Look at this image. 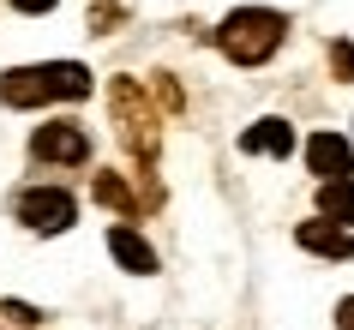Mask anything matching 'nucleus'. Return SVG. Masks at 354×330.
<instances>
[{
	"label": "nucleus",
	"instance_id": "6",
	"mask_svg": "<svg viewBox=\"0 0 354 330\" xmlns=\"http://www.w3.org/2000/svg\"><path fill=\"white\" fill-rule=\"evenodd\" d=\"M306 163H313L318 181H342V174H354V145L342 132H313L306 138Z\"/></svg>",
	"mask_w": 354,
	"mask_h": 330
},
{
	"label": "nucleus",
	"instance_id": "16",
	"mask_svg": "<svg viewBox=\"0 0 354 330\" xmlns=\"http://www.w3.org/2000/svg\"><path fill=\"white\" fill-rule=\"evenodd\" d=\"M24 330H30V324H24Z\"/></svg>",
	"mask_w": 354,
	"mask_h": 330
},
{
	"label": "nucleus",
	"instance_id": "12",
	"mask_svg": "<svg viewBox=\"0 0 354 330\" xmlns=\"http://www.w3.org/2000/svg\"><path fill=\"white\" fill-rule=\"evenodd\" d=\"M330 66H336V78H354V48H348V42H336V48H330Z\"/></svg>",
	"mask_w": 354,
	"mask_h": 330
},
{
	"label": "nucleus",
	"instance_id": "7",
	"mask_svg": "<svg viewBox=\"0 0 354 330\" xmlns=\"http://www.w3.org/2000/svg\"><path fill=\"white\" fill-rule=\"evenodd\" d=\"M295 240L318 258H354V228H342V222H300Z\"/></svg>",
	"mask_w": 354,
	"mask_h": 330
},
{
	"label": "nucleus",
	"instance_id": "8",
	"mask_svg": "<svg viewBox=\"0 0 354 330\" xmlns=\"http://www.w3.org/2000/svg\"><path fill=\"white\" fill-rule=\"evenodd\" d=\"M241 150L246 156H288L295 150V132H288V120H259V127L241 132Z\"/></svg>",
	"mask_w": 354,
	"mask_h": 330
},
{
	"label": "nucleus",
	"instance_id": "15",
	"mask_svg": "<svg viewBox=\"0 0 354 330\" xmlns=\"http://www.w3.org/2000/svg\"><path fill=\"white\" fill-rule=\"evenodd\" d=\"M12 6H19V12H55L60 0H12Z\"/></svg>",
	"mask_w": 354,
	"mask_h": 330
},
{
	"label": "nucleus",
	"instance_id": "1",
	"mask_svg": "<svg viewBox=\"0 0 354 330\" xmlns=\"http://www.w3.org/2000/svg\"><path fill=\"white\" fill-rule=\"evenodd\" d=\"M78 96H91V73L78 60H48V66H12V73H0V102L6 109L78 102Z\"/></svg>",
	"mask_w": 354,
	"mask_h": 330
},
{
	"label": "nucleus",
	"instance_id": "11",
	"mask_svg": "<svg viewBox=\"0 0 354 330\" xmlns=\"http://www.w3.org/2000/svg\"><path fill=\"white\" fill-rule=\"evenodd\" d=\"M96 199L109 204V210H120V217H138V199L127 192V181H120V174H96Z\"/></svg>",
	"mask_w": 354,
	"mask_h": 330
},
{
	"label": "nucleus",
	"instance_id": "5",
	"mask_svg": "<svg viewBox=\"0 0 354 330\" xmlns=\"http://www.w3.org/2000/svg\"><path fill=\"white\" fill-rule=\"evenodd\" d=\"M30 156L37 163H84L91 156V138H84V127H73V120H48V127H37V138H30Z\"/></svg>",
	"mask_w": 354,
	"mask_h": 330
},
{
	"label": "nucleus",
	"instance_id": "9",
	"mask_svg": "<svg viewBox=\"0 0 354 330\" xmlns=\"http://www.w3.org/2000/svg\"><path fill=\"white\" fill-rule=\"evenodd\" d=\"M109 253L120 258L132 276H150V271H156V253H150V240H145V235H132V228H109Z\"/></svg>",
	"mask_w": 354,
	"mask_h": 330
},
{
	"label": "nucleus",
	"instance_id": "4",
	"mask_svg": "<svg viewBox=\"0 0 354 330\" xmlns=\"http://www.w3.org/2000/svg\"><path fill=\"white\" fill-rule=\"evenodd\" d=\"M12 210H19V222H30L37 235H60V228L78 222V199L60 192V186H24L19 199H12Z\"/></svg>",
	"mask_w": 354,
	"mask_h": 330
},
{
	"label": "nucleus",
	"instance_id": "14",
	"mask_svg": "<svg viewBox=\"0 0 354 330\" xmlns=\"http://www.w3.org/2000/svg\"><path fill=\"white\" fill-rule=\"evenodd\" d=\"M336 330H354V294L342 300V306H336Z\"/></svg>",
	"mask_w": 354,
	"mask_h": 330
},
{
	"label": "nucleus",
	"instance_id": "13",
	"mask_svg": "<svg viewBox=\"0 0 354 330\" xmlns=\"http://www.w3.org/2000/svg\"><path fill=\"white\" fill-rule=\"evenodd\" d=\"M0 312H6L12 324H37V306H19V300H6V306H0Z\"/></svg>",
	"mask_w": 354,
	"mask_h": 330
},
{
	"label": "nucleus",
	"instance_id": "10",
	"mask_svg": "<svg viewBox=\"0 0 354 330\" xmlns=\"http://www.w3.org/2000/svg\"><path fill=\"white\" fill-rule=\"evenodd\" d=\"M318 210H324V222H342V228H354V181H348V174L318 186Z\"/></svg>",
	"mask_w": 354,
	"mask_h": 330
},
{
	"label": "nucleus",
	"instance_id": "2",
	"mask_svg": "<svg viewBox=\"0 0 354 330\" xmlns=\"http://www.w3.org/2000/svg\"><path fill=\"white\" fill-rule=\"evenodd\" d=\"M282 37H288V19L270 12V6H241V12H228L223 30H216L223 55L234 60V66H264V60L282 48Z\"/></svg>",
	"mask_w": 354,
	"mask_h": 330
},
{
	"label": "nucleus",
	"instance_id": "3",
	"mask_svg": "<svg viewBox=\"0 0 354 330\" xmlns=\"http://www.w3.org/2000/svg\"><path fill=\"white\" fill-rule=\"evenodd\" d=\"M109 102H114V120H120V138H127V150L150 163V156H156V109L145 102V91H138L132 78H114Z\"/></svg>",
	"mask_w": 354,
	"mask_h": 330
}]
</instances>
